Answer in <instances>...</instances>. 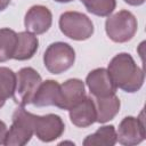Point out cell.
<instances>
[{"mask_svg":"<svg viewBox=\"0 0 146 146\" xmlns=\"http://www.w3.org/2000/svg\"><path fill=\"white\" fill-rule=\"evenodd\" d=\"M55 1H57V2H70L72 0H55Z\"/></svg>","mask_w":146,"mask_h":146,"instance_id":"23","label":"cell"},{"mask_svg":"<svg viewBox=\"0 0 146 146\" xmlns=\"http://www.w3.org/2000/svg\"><path fill=\"white\" fill-rule=\"evenodd\" d=\"M87 86L95 97H106L115 94L116 87L113 83L107 70L97 68L87 76Z\"/></svg>","mask_w":146,"mask_h":146,"instance_id":"10","label":"cell"},{"mask_svg":"<svg viewBox=\"0 0 146 146\" xmlns=\"http://www.w3.org/2000/svg\"><path fill=\"white\" fill-rule=\"evenodd\" d=\"M16 74L8 67H0V99L11 97L15 90Z\"/></svg>","mask_w":146,"mask_h":146,"instance_id":"18","label":"cell"},{"mask_svg":"<svg viewBox=\"0 0 146 146\" xmlns=\"http://www.w3.org/2000/svg\"><path fill=\"white\" fill-rule=\"evenodd\" d=\"M124 1L131 6H139V5H143L145 2V0H124Z\"/></svg>","mask_w":146,"mask_h":146,"instance_id":"21","label":"cell"},{"mask_svg":"<svg viewBox=\"0 0 146 146\" xmlns=\"http://www.w3.org/2000/svg\"><path fill=\"white\" fill-rule=\"evenodd\" d=\"M52 16L50 10L44 6H33L25 15L24 24L27 32L33 34H42L51 26Z\"/></svg>","mask_w":146,"mask_h":146,"instance_id":"9","label":"cell"},{"mask_svg":"<svg viewBox=\"0 0 146 146\" xmlns=\"http://www.w3.org/2000/svg\"><path fill=\"white\" fill-rule=\"evenodd\" d=\"M83 3L89 13L97 16H108L116 6L115 0H86Z\"/></svg>","mask_w":146,"mask_h":146,"instance_id":"19","label":"cell"},{"mask_svg":"<svg viewBox=\"0 0 146 146\" xmlns=\"http://www.w3.org/2000/svg\"><path fill=\"white\" fill-rule=\"evenodd\" d=\"M74 60V49L65 42L51 43L43 55L44 66L52 74H60L67 71L73 66Z\"/></svg>","mask_w":146,"mask_h":146,"instance_id":"3","label":"cell"},{"mask_svg":"<svg viewBox=\"0 0 146 146\" xmlns=\"http://www.w3.org/2000/svg\"><path fill=\"white\" fill-rule=\"evenodd\" d=\"M145 139V122L144 111H141L139 117L128 116L124 117L116 132V140L122 145H136Z\"/></svg>","mask_w":146,"mask_h":146,"instance_id":"7","label":"cell"},{"mask_svg":"<svg viewBox=\"0 0 146 146\" xmlns=\"http://www.w3.org/2000/svg\"><path fill=\"white\" fill-rule=\"evenodd\" d=\"M94 103L96 107V121L100 123L112 120L120 110V99L115 94L106 97H96Z\"/></svg>","mask_w":146,"mask_h":146,"instance_id":"14","label":"cell"},{"mask_svg":"<svg viewBox=\"0 0 146 146\" xmlns=\"http://www.w3.org/2000/svg\"><path fill=\"white\" fill-rule=\"evenodd\" d=\"M105 30L114 42H127L133 38L137 31V19L130 11L121 10L106 19Z\"/></svg>","mask_w":146,"mask_h":146,"instance_id":"2","label":"cell"},{"mask_svg":"<svg viewBox=\"0 0 146 146\" xmlns=\"http://www.w3.org/2000/svg\"><path fill=\"white\" fill-rule=\"evenodd\" d=\"M7 132H8V130H7L6 124L2 121H0V144H5Z\"/></svg>","mask_w":146,"mask_h":146,"instance_id":"20","label":"cell"},{"mask_svg":"<svg viewBox=\"0 0 146 146\" xmlns=\"http://www.w3.org/2000/svg\"><path fill=\"white\" fill-rule=\"evenodd\" d=\"M60 98V86L57 81L47 80L39 86L32 103L35 106H57Z\"/></svg>","mask_w":146,"mask_h":146,"instance_id":"13","label":"cell"},{"mask_svg":"<svg viewBox=\"0 0 146 146\" xmlns=\"http://www.w3.org/2000/svg\"><path fill=\"white\" fill-rule=\"evenodd\" d=\"M3 104H5V100H2V99H0V108L3 106Z\"/></svg>","mask_w":146,"mask_h":146,"instance_id":"24","label":"cell"},{"mask_svg":"<svg viewBox=\"0 0 146 146\" xmlns=\"http://www.w3.org/2000/svg\"><path fill=\"white\" fill-rule=\"evenodd\" d=\"M41 76L31 67H24L16 74V84L13 94L15 103L25 106L32 103V99L41 84Z\"/></svg>","mask_w":146,"mask_h":146,"instance_id":"6","label":"cell"},{"mask_svg":"<svg viewBox=\"0 0 146 146\" xmlns=\"http://www.w3.org/2000/svg\"><path fill=\"white\" fill-rule=\"evenodd\" d=\"M116 143V131L113 125H105L98 129L94 135L88 136L83 145L84 146H112Z\"/></svg>","mask_w":146,"mask_h":146,"instance_id":"16","label":"cell"},{"mask_svg":"<svg viewBox=\"0 0 146 146\" xmlns=\"http://www.w3.org/2000/svg\"><path fill=\"white\" fill-rule=\"evenodd\" d=\"M60 31L70 39L86 40L94 33V25L84 14L78 11H66L59 18Z\"/></svg>","mask_w":146,"mask_h":146,"instance_id":"4","label":"cell"},{"mask_svg":"<svg viewBox=\"0 0 146 146\" xmlns=\"http://www.w3.org/2000/svg\"><path fill=\"white\" fill-rule=\"evenodd\" d=\"M38 38L31 32H21L17 34V41L15 51L13 55L14 59L26 60L33 57L38 50Z\"/></svg>","mask_w":146,"mask_h":146,"instance_id":"15","label":"cell"},{"mask_svg":"<svg viewBox=\"0 0 146 146\" xmlns=\"http://www.w3.org/2000/svg\"><path fill=\"white\" fill-rule=\"evenodd\" d=\"M84 1H86V0H81V2H84Z\"/></svg>","mask_w":146,"mask_h":146,"instance_id":"25","label":"cell"},{"mask_svg":"<svg viewBox=\"0 0 146 146\" xmlns=\"http://www.w3.org/2000/svg\"><path fill=\"white\" fill-rule=\"evenodd\" d=\"M33 135V114L26 112L23 106L13 114V124L7 132L5 145H25Z\"/></svg>","mask_w":146,"mask_h":146,"instance_id":"5","label":"cell"},{"mask_svg":"<svg viewBox=\"0 0 146 146\" xmlns=\"http://www.w3.org/2000/svg\"><path fill=\"white\" fill-rule=\"evenodd\" d=\"M17 41V33L10 29L0 30V63L13 58Z\"/></svg>","mask_w":146,"mask_h":146,"instance_id":"17","label":"cell"},{"mask_svg":"<svg viewBox=\"0 0 146 146\" xmlns=\"http://www.w3.org/2000/svg\"><path fill=\"white\" fill-rule=\"evenodd\" d=\"M64 123L58 115H33V132L42 141H51L62 136Z\"/></svg>","mask_w":146,"mask_h":146,"instance_id":"8","label":"cell"},{"mask_svg":"<svg viewBox=\"0 0 146 146\" xmlns=\"http://www.w3.org/2000/svg\"><path fill=\"white\" fill-rule=\"evenodd\" d=\"M72 123L79 128H87L96 122V107L91 97H84L80 103L70 110Z\"/></svg>","mask_w":146,"mask_h":146,"instance_id":"12","label":"cell"},{"mask_svg":"<svg viewBox=\"0 0 146 146\" xmlns=\"http://www.w3.org/2000/svg\"><path fill=\"white\" fill-rule=\"evenodd\" d=\"M9 3H10V0H0V11L5 10Z\"/></svg>","mask_w":146,"mask_h":146,"instance_id":"22","label":"cell"},{"mask_svg":"<svg viewBox=\"0 0 146 146\" xmlns=\"http://www.w3.org/2000/svg\"><path fill=\"white\" fill-rule=\"evenodd\" d=\"M86 97L84 84L79 79H70L60 86V98L57 107L71 110Z\"/></svg>","mask_w":146,"mask_h":146,"instance_id":"11","label":"cell"},{"mask_svg":"<svg viewBox=\"0 0 146 146\" xmlns=\"http://www.w3.org/2000/svg\"><path fill=\"white\" fill-rule=\"evenodd\" d=\"M113 83L127 92H135L144 83V71L140 70L133 58L125 52L116 55L108 64L107 70Z\"/></svg>","mask_w":146,"mask_h":146,"instance_id":"1","label":"cell"}]
</instances>
